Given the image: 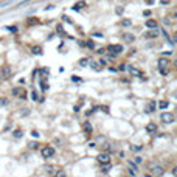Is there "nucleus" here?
<instances>
[{
  "instance_id": "obj_1",
  "label": "nucleus",
  "mask_w": 177,
  "mask_h": 177,
  "mask_svg": "<svg viewBox=\"0 0 177 177\" xmlns=\"http://www.w3.org/2000/svg\"><path fill=\"white\" fill-rule=\"evenodd\" d=\"M149 169H151V174H154V176H163L165 174V169L160 165H151Z\"/></svg>"
},
{
  "instance_id": "obj_2",
  "label": "nucleus",
  "mask_w": 177,
  "mask_h": 177,
  "mask_svg": "<svg viewBox=\"0 0 177 177\" xmlns=\"http://www.w3.org/2000/svg\"><path fill=\"white\" fill-rule=\"evenodd\" d=\"M40 154H42L44 159H51V157L54 155V149L50 148V146H47V148H44V149L40 151Z\"/></svg>"
},
{
  "instance_id": "obj_3",
  "label": "nucleus",
  "mask_w": 177,
  "mask_h": 177,
  "mask_svg": "<svg viewBox=\"0 0 177 177\" xmlns=\"http://www.w3.org/2000/svg\"><path fill=\"white\" fill-rule=\"evenodd\" d=\"M160 120L163 121V123H173L174 121V115L173 114H169V112H165V114H162V117H160Z\"/></svg>"
},
{
  "instance_id": "obj_4",
  "label": "nucleus",
  "mask_w": 177,
  "mask_h": 177,
  "mask_svg": "<svg viewBox=\"0 0 177 177\" xmlns=\"http://www.w3.org/2000/svg\"><path fill=\"white\" fill-rule=\"evenodd\" d=\"M96 160H98V163H107V162H110V155L107 154V152H103V154H100L98 157H96Z\"/></svg>"
},
{
  "instance_id": "obj_5",
  "label": "nucleus",
  "mask_w": 177,
  "mask_h": 177,
  "mask_svg": "<svg viewBox=\"0 0 177 177\" xmlns=\"http://www.w3.org/2000/svg\"><path fill=\"white\" fill-rule=\"evenodd\" d=\"M107 51L109 53H115V54L117 53H121L123 51V45H109L107 47Z\"/></svg>"
},
{
  "instance_id": "obj_6",
  "label": "nucleus",
  "mask_w": 177,
  "mask_h": 177,
  "mask_svg": "<svg viewBox=\"0 0 177 177\" xmlns=\"http://www.w3.org/2000/svg\"><path fill=\"white\" fill-rule=\"evenodd\" d=\"M0 73H2V78H9L11 76V67L9 65H3Z\"/></svg>"
},
{
  "instance_id": "obj_7",
  "label": "nucleus",
  "mask_w": 177,
  "mask_h": 177,
  "mask_svg": "<svg viewBox=\"0 0 177 177\" xmlns=\"http://www.w3.org/2000/svg\"><path fill=\"white\" fill-rule=\"evenodd\" d=\"M157 65H159L160 70H162V68H168V59H166V58H160L159 62H157Z\"/></svg>"
},
{
  "instance_id": "obj_8",
  "label": "nucleus",
  "mask_w": 177,
  "mask_h": 177,
  "mask_svg": "<svg viewBox=\"0 0 177 177\" xmlns=\"http://www.w3.org/2000/svg\"><path fill=\"white\" fill-rule=\"evenodd\" d=\"M12 95H16V96H20V98H23V100L26 98V96H25V92H23L22 89H19V87H14V89H12Z\"/></svg>"
},
{
  "instance_id": "obj_9",
  "label": "nucleus",
  "mask_w": 177,
  "mask_h": 177,
  "mask_svg": "<svg viewBox=\"0 0 177 177\" xmlns=\"http://www.w3.org/2000/svg\"><path fill=\"white\" fill-rule=\"evenodd\" d=\"M146 131H148L149 134H155V132H157V126H155V123H149V124L146 126Z\"/></svg>"
},
{
  "instance_id": "obj_10",
  "label": "nucleus",
  "mask_w": 177,
  "mask_h": 177,
  "mask_svg": "<svg viewBox=\"0 0 177 177\" xmlns=\"http://www.w3.org/2000/svg\"><path fill=\"white\" fill-rule=\"evenodd\" d=\"M157 34H159V30H157V26H155V28H152L151 31H148L145 36H146V37H155Z\"/></svg>"
},
{
  "instance_id": "obj_11",
  "label": "nucleus",
  "mask_w": 177,
  "mask_h": 177,
  "mask_svg": "<svg viewBox=\"0 0 177 177\" xmlns=\"http://www.w3.org/2000/svg\"><path fill=\"white\" fill-rule=\"evenodd\" d=\"M155 106H157V104H155L154 101H151V103L148 104V107H146V112H148V114H152V112L155 110Z\"/></svg>"
},
{
  "instance_id": "obj_12",
  "label": "nucleus",
  "mask_w": 177,
  "mask_h": 177,
  "mask_svg": "<svg viewBox=\"0 0 177 177\" xmlns=\"http://www.w3.org/2000/svg\"><path fill=\"white\" fill-rule=\"evenodd\" d=\"M84 6H86V2H78V3L73 5V9H75V11H79V9H82Z\"/></svg>"
},
{
  "instance_id": "obj_13",
  "label": "nucleus",
  "mask_w": 177,
  "mask_h": 177,
  "mask_svg": "<svg viewBox=\"0 0 177 177\" xmlns=\"http://www.w3.org/2000/svg\"><path fill=\"white\" fill-rule=\"evenodd\" d=\"M31 53H33V54H40V53H42V47H39V45L31 47Z\"/></svg>"
},
{
  "instance_id": "obj_14",
  "label": "nucleus",
  "mask_w": 177,
  "mask_h": 177,
  "mask_svg": "<svg viewBox=\"0 0 177 177\" xmlns=\"http://www.w3.org/2000/svg\"><path fill=\"white\" fill-rule=\"evenodd\" d=\"M128 70H129V73H131V75H134V76H141V73H140L135 67H128Z\"/></svg>"
},
{
  "instance_id": "obj_15",
  "label": "nucleus",
  "mask_w": 177,
  "mask_h": 177,
  "mask_svg": "<svg viewBox=\"0 0 177 177\" xmlns=\"http://www.w3.org/2000/svg\"><path fill=\"white\" fill-rule=\"evenodd\" d=\"M82 126H84V129H86V132H87V134L93 132V128H92V124H90L89 121H84V124H82Z\"/></svg>"
},
{
  "instance_id": "obj_16",
  "label": "nucleus",
  "mask_w": 177,
  "mask_h": 177,
  "mask_svg": "<svg viewBox=\"0 0 177 177\" xmlns=\"http://www.w3.org/2000/svg\"><path fill=\"white\" fill-rule=\"evenodd\" d=\"M90 67H92L93 70H96V72L101 70V64H98V62H95V61H90Z\"/></svg>"
},
{
  "instance_id": "obj_17",
  "label": "nucleus",
  "mask_w": 177,
  "mask_h": 177,
  "mask_svg": "<svg viewBox=\"0 0 177 177\" xmlns=\"http://www.w3.org/2000/svg\"><path fill=\"white\" fill-rule=\"evenodd\" d=\"M44 169H45V173H47V174H54V173H56V171H54V166H51V165L44 166Z\"/></svg>"
},
{
  "instance_id": "obj_18",
  "label": "nucleus",
  "mask_w": 177,
  "mask_h": 177,
  "mask_svg": "<svg viewBox=\"0 0 177 177\" xmlns=\"http://www.w3.org/2000/svg\"><path fill=\"white\" fill-rule=\"evenodd\" d=\"M146 26H148V28H155V26H157V22L152 20V19H149V20H146Z\"/></svg>"
},
{
  "instance_id": "obj_19",
  "label": "nucleus",
  "mask_w": 177,
  "mask_h": 177,
  "mask_svg": "<svg viewBox=\"0 0 177 177\" xmlns=\"http://www.w3.org/2000/svg\"><path fill=\"white\" fill-rule=\"evenodd\" d=\"M123 37H124V40H126V42H134V39H135V37H134L132 34H129V33H126Z\"/></svg>"
},
{
  "instance_id": "obj_20",
  "label": "nucleus",
  "mask_w": 177,
  "mask_h": 177,
  "mask_svg": "<svg viewBox=\"0 0 177 177\" xmlns=\"http://www.w3.org/2000/svg\"><path fill=\"white\" fill-rule=\"evenodd\" d=\"M157 106H159L160 109H166V107H168L169 104H168V101H165V100H162V101H159V104H157Z\"/></svg>"
},
{
  "instance_id": "obj_21",
  "label": "nucleus",
  "mask_w": 177,
  "mask_h": 177,
  "mask_svg": "<svg viewBox=\"0 0 177 177\" xmlns=\"http://www.w3.org/2000/svg\"><path fill=\"white\" fill-rule=\"evenodd\" d=\"M131 149H132L134 152H138V151H141V149H143V145H132V146H131Z\"/></svg>"
},
{
  "instance_id": "obj_22",
  "label": "nucleus",
  "mask_w": 177,
  "mask_h": 177,
  "mask_svg": "<svg viewBox=\"0 0 177 177\" xmlns=\"http://www.w3.org/2000/svg\"><path fill=\"white\" fill-rule=\"evenodd\" d=\"M132 25V20H129V19H123L121 20V26H131Z\"/></svg>"
},
{
  "instance_id": "obj_23",
  "label": "nucleus",
  "mask_w": 177,
  "mask_h": 177,
  "mask_svg": "<svg viewBox=\"0 0 177 177\" xmlns=\"http://www.w3.org/2000/svg\"><path fill=\"white\" fill-rule=\"evenodd\" d=\"M109 169H110V162L103 163V173H109Z\"/></svg>"
},
{
  "instance_id": "obj_24",
  "label": "nucleus",
  "mask_w": 177,
  "mask_h": 177,
  "mask_svg": "<svg viewBox=\"0 0 177 177\" xmlns=\"http://www.w3.org/2000/svg\"><path fill=\"white\" fill-rule=\"evenodd\" d=\"M12 135H14V138H20L23 134H22V131H14V132H12Z\"/></svg>"
},
{
  "instance_id": "obj_25",
  "label": "nucleus",
  "mask_w": 177,
  "mask_h": 177,
  "mask_svg": "<svg viewBox=\"0 0 177 177\" xmlns=\"http://www.w3.org/2000/svg\"><path fill=\"white\" fill-rule=\"evenodd\" d=\"M0 106H8V100L6 98H0Z\"/></svg>"
},
{
  "instance_id": "obj_26",
  "label": "nucleus",
  "mask_w": 177,
  "mask_h": 177,
  "mask_svg": "<svg viewBox=\"0 0 177 177\" xmlns=\"http://www.w3.org/2000/svg\"><path fill=\"white\" fill-rule=\"evenodd\" d=\"M87 64H89L87 59H81V61H79V65H81V67H84V65H87Z\"/></svg>"
},
{
  "instance_id": "obj_27",
  "label": "nucleus",
  "mask_w": 177,
  "mask_h": 177,
  "mask_svg": "<svg viewBox=\"0 0 177 177\" xmlns=\"http://www.w3.org/2000/svg\"><path fill=\"white\" fill-rule=\"evenodd\" d=\"M72 81H75V82H82V79L78 78V76H72Z\"/></svg>"
},
{
  "instance_id": "obj_28",
  "label": "nucleus",
  "mask_w": 177,
  "mask_h": 177,
  "mask_svg": "<svg viewBox=\"0 0 177 177\" xmlns=\"http://www.w3.org/2000/svg\"><path fill=\"white\" fill-rule=\"evenodd\" d=\"M31 98H33L34 101H39V96H37V93H36V92H33V93H31Z\"/></svg>"
},
{
  "instance_id": "obj_29",
  "label": "nucleus",
  "mask_w": 177,
  "mask_h": 177,
  "mask_svg": "<svg viewBox=\"0 0 177 177\" xmlns=\"http://www.w3.org/2000/svg\"><path fill=\"white\" fill-rule=\"evenodd\" d=\"M54 174H56L58 177H64V176H65V173H64V171H58V173H54Z\"/></svg>"
},
{
  "instance_id": "obj_30",
  "label": "nucleus",
  "mask_w": 177,
  "mask_h": 177,
  "mask_svg": "<svg viewBox=\"0 0 177 177\" xmlns=\"http://www.w3.org/2000/svg\"><path fill=\"white\" fill-rule=\"evenodd\" d=\"M87 47H89V48H95V44H93L92 40H89V42H87Z\"/></svg>"
},
{
  "instance_id": "obj_31",
  "label": "nucleus",
  "mask_w": 177,
  "mask_h": 177,
  "mask_svg": "<svg viewBox=\"0 0 177 177\" xmlns=\"http://www.w3.org/2000/svg\"><path fill=\"white\" fill-rule=\"evenodd\" d=\"M100 109H101L103 112H106V114H109V109H107L106 106H100Z\"/></svg>"
},
{
  "instance_id": "obj_32",
  "label": "nucleus",
  "mask_w": 177,
  "mask_h": 177,
  "mask_svg": "<svg viewBox=\"0 0 177 177\" xmlns=\"http://www.w3.org/2000/svg\"><path fill=\"white\" fill-rule=\"evenodd\" d=\"M28 146H30V148H31V149H36V148H37V143H36V141H34V143H30V145H28Z\"/></svg>"
},
{
  "instance_id": "obj_33",
  "label": "nucleus",
  "mask_w": 177,
  "mask_h": 177,
  "mask_svg": "<svg viewBox=\"0 0 177 177\" xmlns=\"http://www.w3.org/2000/svg\"><path fill=\"white\" fill-rule=\"evenodd\" d=\"M100 64H101V65H107V61H106V59H103V58H101V59H100Z\"/></svg>"
},
{
  "instance_id": "obj_34",
  "label": "nucleus",
  "mask_w": 177,
  "mask_h": 177,
  "mask_svg": "<svg viewBox=\"0 0 177 177\" xmlns=\"http://www.w3.org/2000/svg\"><path fill=\"white\" fill-rule=\"evenodd\" d=\"M104 151H110V145L109 143H104Z\"/></svg>"
},
{
  "instance_id": "obj_35",
  "label": "nucleus",
  "mask_w": 177,
  "mask_h": 177,
  "mask_svg": "<svg viewBox=\"0 0 177 177\" xmlns=\"http://www.w3.org/2000/svg\"><path fill=\"white\" fill-rule=\"evenodd\" d=\"M117 14L121 16V14H123V8H117Z\"/></svg>"
},
{
  "instance_id": "obj_36",
  "label": "nucleus",
  "mask_w": 177,
  "mask_h": 177,
  "mask_svg": "<svg viewBox=\"0 0 177 177\" xmlns=\"http://www.w3.org/2000/svg\"><path fill=\"white\" fill-rule=\"evenodd\" d=\"M28 23H30V25H31V23L34 25V23H37V19H30V22H28Z\"/></svg>"
},
{
  "instance_id": "obj_37",
  "label": "nucleus",
  "mask_w": 177,
  "mask_h": 177,
  "mask_svg": "<svg viewBox=\"0 0 177 177\" xmlns=\"http://www.w3.org/2000/svg\"><path fill=\"white\" fill-rule=\"evenodd\" d=\"M135 163H137V165L141 163V157H135Z\"/></svg>"
},
{
  "instance_id": "obj_38",
  "label": "nucleus",
  "mask_w": 177,
  "mask_h": 177,
  "mask_svg": "<svg viewBox=\"0 0 177 177\" xmlns=\"http://www.w3.org/2000/svg\"><path fill=\"white\" fill-rule=\"evenodd\" d=\"M6 30H9V31H17V30H16V26H8Z\"/></svg>"
},
{
  "instance_id": "obj_39",
  "label": "nucleus",
  "mask_w": 177,
  "mask_h": 177,
  "mask_svg": "<svg viewBox=\"0 0 177 177\" xmlns=\"http://www.w3.org/2000/svg\"><path fill=\"white\" fill-rule=\"evenodd\" d=\"M31 135H33V137H39V132H36V131H33V132H31Z\"/></svg>"
},
{
  "instance_id": "obj_40",
  "label": "nucleus",
  "mask_w": 177,
  "mask_h": 177,
  "mask_svg": "<svg viewBox=\"0 0 177 177\" xmlns=\"http://www.w3.org/2000/svg\"><path fill=\"white\" fill-rule=\"evenodd\" d=\"M173 176H177V166L173 168Z\"/></svg>"
},
{
  "instance_id": "obj_41",
  "label": "nucleus",
  "mask_w": 177,
  "mask_h": 177,
  "mask_svg": "<svg viewBox=\"0 0 177 177\" xmlns=\"http://www.w3.org/2000/svg\"><path fill=\"white\" fill-rule=\"evenodd\" d=\"M118 68H120V72H121V70H124V68H126V65H124V64H121V65L118 67Z\"/></svg>"
},
{
  "instance_id": "obj_42",
  "label": "nucleus",
  "mask_w": 177,
  "mask_h": 177,
  "mask_svg": "<svg viewBox=\"0 0 177 177\" xmlns=\"http://www.w3.org/2000/svg\"><path fill=\"white\" fill-rule=\"evenodd\" d=\"M162 3H163V5H166V3H169V0H162Z\"/></svg>"
}]
</instances>
